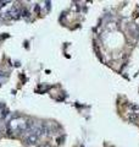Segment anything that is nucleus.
<instances>
[{
	"label": "nucleus",
	"mask_w": 139,
	"mask_h": 147,
	"mask_svg": "<svg viewBox=\"0 0 139 147\" xmlns=\"http://www.w3.org/2000/svg\"><path fill=\"white\" fill-rule=\"evenodd\" d=\"M32 121L26 118L17 117L13 118L12 120L9 123V131L15 132V134H21V132H28L32 129Z\"/></svg>",
	"instance_id": "1"
},
{
	"label": "nucleus",
	"mask_w": 139,
	"mask_h": 147,
	"mask_svg": "<svg viewBox=\"0 0 139 147\" xmlns=\"http://www.w3.org/2000/svg\"><path fill=\"white\" fill-rule=\"evenodd\" d=\"M7 79V74L4 70H0V81H4Z\"/></svg>",
	"instance_id": "2"
},
{
	"label": "nucleus",
	"mask_w": 139,
	"mask_h": 147,
	"mask_svg": "<svg viewBox=\"0 0 139 147\" xmlns=\"http://www.w3.org/2000/svg\"><path fill=\"white\" fill-rule=\"evenodd\" d=\"M0 132H1V130H0Z\"/></svg>",
	"instance_id": "3"
}]
</instances>
